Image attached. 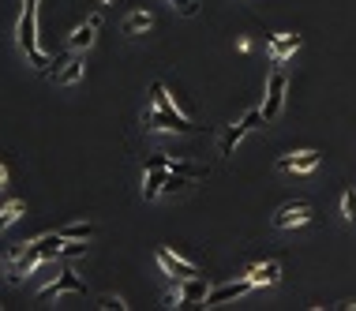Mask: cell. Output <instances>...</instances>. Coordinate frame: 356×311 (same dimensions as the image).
I'll use <instances>...</instances> for the list:
<instances>
[{
  "label": "cell",
  "mask_w": 356,
  "mask_h": 311,
  "mask_svg": "<svg viewBox=\"0 0 356 311\" xmlns=\"http://www.w3.org/2000/svg\"><path fill=\"white\" fill-rule=\"evenodd\" d=\"M143 124H147L150 132H199V124H191L177 105H169V109H154L150 105L147 113H143Z\"/></svg>",
  "instance_id": "6da1fadb"
},
{
  "label": "cell",
  "mask_w": 356,
  "mask_h": 311,
  "mask_svg": "<svg viewBox=\"0 0 356 311\" xmlns=\"http://www.w3.org/2000/svg\"><path fill=\"white\" fill-rule=\"evenodd\" d=\"M38 4L42 0H23V15H19V26H15V42L26 57L38 53Z\"/></svg>",
  "instance_id": "7a4b0ae2"
},
{
  "label": "cell",
  "mask_w": 356,
  "mask_h": 311,
  "mask_svg": "<svg viewBox=\"0 0 356 311\" xmlns=\"http://www.w3.org/2000/svg\"><path fill=\"white\" fill-rule=\"evenodd\" d=\"M285 71H274V75L267 79V102H262V113H267V121H274V116L281 113V105H285Z\"/></svg>",
  "instance_id": "3957f363"
},
{
  "label": "cell",
  "mask_w": 356,
  "mask_h": 311,
  "mask_svg": "<svg viewBox=\"0 0 356 311\" xmlns=\"http://www.w3.org/2000/svg\"><path fill=\"white\" fill-rule=\"evenodd\" d=\"M251 289H255V281H251V278L229 281V285H217V289H210V292H206L203 308H214V304H229V300H236V296H244V292H251Z\"/></svg>",
  "instance_id": "277c9868"
},
{
  "label": "cell",
  "mask_w": 356,
  "mask_h": 311,
  "mask_svg": "<svg viewBox=\"0 0 356 311\" xmlns=\"http://www.w3.org/2000/svg\"><path fill=\"white\" fill-rule=\"evenodd\" d=\"M312 222V206L308 203H289L274 214V229H293V225H304Z\"/></svg>",
  "instance_id": "5b68a950"
},
{
  "label": "cell",
  "mask_w": 356,
  "mask_h": 311,
  "mask_svg": "<svg viewBox=\"0 0 356 311\" xmlns=\"http://www.w3.org/2000/svg\"><path fill=\"white\" fill-rule=\"evenodd\" d=\"M158 263H161V270H166V274H172V278H195V263H188V259H180V255L177 251H169V248H161L158 251Z\"/></svg>",
  "instance_id": "8992f818"
},
{
  "label": "cell",
  "mask_w": 356,
  "mask_h": 311,
  "mask_svg": "<svg viewBox=\"0 0 356 311\" xmlns=\"http://www.w3.org/2000/svg\"><path fill=\"white\" fill-rule=\"evenodd\" d=\"M64 248H68V236H60V233H49V236H38V240L30 244V251L38 255V259H60Z\"/></svg>",
  "instance_id": "52a82bcc"
},
{
  "label": "cell",
  "mask_w": 356,
  "mask_h": 311,
  "mask_svg": "<svg viewBox=\"0 0 356 311\" xmlns=\"http://www.w3.org/2000/svg\"><path fill=\"white\" fill-rule=\"evenodd\" d=\"M60 292H83V281H79V274L75 270H64L53 285H45L38 292V300H53V296H60Z\"/></svg>",
  "instance_id": "ba28073f"
},
{
  "label": "cell",
  "mask_w": 356,
  "mask_h": 311,
  "mask_svg": "<svg viewBox=\"0 0 356 311\" xmlns=\"http://www.w3.org/2000/svg\"><path fill=\"white\" fill-rule=\"evenodd\" d=\"M98 26H102V12H94L83 26H75L71 30V38H68V49H87L90 42H94V34H98Z\"/></svg>",
  "instance_id": "9c48e42d"
},
{
  "label": "cell",
  "mask_w": 356,
  "mask_h": 311,
  "mask_svg": "<svg viewBox=\"0 0 356 311\" xmlns=\"http://www.w3.org/2000/svg\"><path fill=\"white\" fill-rule=\"evenodd\" d=\"M319 158H323L319 150H300V154H285L278 166L289 169V172H312V169L319 166Z\"/></svg>",
  "instance_id": "30bf717a"
},
{
  "label": "cell",
  "mask_w": 356,
  "mask_h": 311,
  "mask_svg": "<svg viewBox=\"0 0 356 311\" xmlns=\"http://www.w3.org/2000/svg\"><path fill=\"white\" fill-rule=\"evenodd\" d=\"M177 292H180V300H184V304H203L206 300V278H180V285H177Z\"/></svg>",
  "instance_id": "8fae6325"
},
{
  "label": "cell",
  "mask_w": 356,
  "mask_h": 311,
  "mask_svg": "<svg viewBox=\"0 0 356 311\" xmlns=\"http://www.w3.org/2000/svg\"><path fill=\"white\" fill-rule=\"evenodd\" d=\"M300 42H304L300 34H274V38H270V57L281 64V60L289 57V53H296V49H300Z\"/></svg>",
  "instance_id": "7c38bea8"
},
{
  "label": "cell",
  "mask_w": 356,
  "mask_h": 311,
  "mask_svg": "<svg viewBox=\"0 0 356 311\" xmlns=\"http://www.w3.org/2000/svg\"><path fill=\"white\" fill-rule=\"evenodd\" d=\"M248 278L255 281V289H259V285H278V278H281V263H259V267H251V270H248Z\"/></svg>",
  "instance_id": "4fadbf2b"
},
{
  "label": "cell",
  "mask_w": 356,
  "mask_h": 311,
  "mask_svg": "<svg viewBox=\"0 0 356 311\" xmlns=\"http://www.w3.org/2000/svg\"><path fill=\"white\" fill-rule=\"evenodd\" d=\"M166 180H169V169H147V184H143V195L147 199H158L166 191Z\"/></svg>",
  "instance_id": "5bb4252c"
},
{
  "label": "cell",
  "mask_w": 356,
  "mask_h": 311,
  "mask_svg": "<svg viewBox=\"0 0 356 311\" xmlns=\"http://www.w3.org/2000/svg\"><path fill=\"white\" fill-rule=\"evenodd\" d=\"M79 79H83V64L79 60H64V68L53 71V83H60V87H71V83H79Z\"/></svg>",
  "instance_id": "9a60e30c"
},
{
  "label": "cell",
  "mask_w": 356,
  "mask_h": 311,
  "mask_svg": "<svg viewBox=\"0 0 356 311\" xmlns=\"http://www.w3.org/2000/svg\"><path fill=\"white\" fill-rule=\"evenodd\" d=\"M248 132H251V127L244 124V121H236V124L225 127V135H222V154H233V150H236V143H240Z\"/></svg>",
  "instance_id": "2e32d148"
},
{
  "label": "cell",
  "mask_w": 356,
  "mask_h": 311,
  "mask_svg": "<svg viewBox=\"0 0 356 311\" xmlns=\"http://www.w3.org/2000/svg\"><path fill=\"white\" fill-rule=\"evenodd\" d=\"M150 12H132L124 19V34H139V30H150Z\"/></svg>",
  "instance_id": "e0dca14e"
},
{
  "label": "cell",
  "mask_w": 356,
  "mask_h": 311,
  "mask_svg": "<svg viewBox=\"0 0 356 311\" xmlns=\"http://www.w3.org/2000/svg\"><path fill=\"white\" fill-rule=\"evenodd\" d=\"M90 233H94L90 222H71V225L60 229V236H68V240H90Z\"/></svg>",
  "instance_id": "ac0fdd59"
},
{
  "label": "cell",
  "mask_w": 356,
  "mask_h": 311,
  "mask_svg": "<svg viewBox=\"0 0 356 311\" xmlns=\"http://www.w3.org/2000/svg\"><path fill=\"white\" fill-rule=\"evenodd\" d=\"M341 214H345V222H356V188H349L341 195Z\"/></svg>",
  "instance_id": "d6986e66"
},
{
  "label": "cell",
  "mask_w": 356,
  "mask_h": 311,
  "mask_svg": "<svg viewBox=\"0 0 356 311\" xmlns=\"http://www.w3.org/2000/svg\"><path fill=\"white\" fill-rule=\"evenodd\" d=\"M19 214H23V203H12V206H4V210H0V229H8V225L15 222V217H19Z\"/></svg>",
  "instance_id": "ffe728a7"
},
{
  "label": "cell",
  "mask_w": 356,
  "mask_h": 311,
  "mask_svg": "<svg viewBox=\"0 0 356 311\" xmlns=\"http://www.w3.org/2000/svg\"><path fill=\"white\" fill-rule=\"evenodd\" d=\"M169 4L177 8L180 15H195V12H199V8H195V0H169Z\"/></svg>",
  "instance_id": "44dd1931"
},
{
  "label": "cell",
  "mask_w": 356,
  "mask_h": 311,
  "mask_svg": "<svg viewBox=\"0 0 356 311\" xmlns=\"http://www.w3.org/2000/svg\"><path fill=\"white\" fill-rule=\"evenodd\" d=\"M102 308H109V311H113V308H116V311H124L127 304H124L121 296H102Z\"/></svg>",
  "instance_id": "7402d4cb"
},
{
  "label": "cell",
  "mask_w": 356,
  "mask_h": 311,
  "mask_svg": "<svg viewBox=\"0 0 356 311\" xmlns=\"http://www.w3.org/2000/svg\"><path fill=\"white\" fill-rule=\"evenodd\" d=\"M87 251V244H79V240H68V248H64V255H83Z\"/></svg>",
  "instance_id": "603a6c76"
},
{
  "label": "cell",
  "mask_w": 356,
  "mask_h": 311,
  "mask_svg": "<svg viewBox=\"0 0 356 311\" xmlns=\"http://www.w3.org/2000/svg\"><path fill=\"white\" fill-rule=\"evenodd\" d=\"M4 184H8V169L0 166V188H4Z\"/></svg>",
  "instance_id": "cb8c5ba5"
}]
</instances>
